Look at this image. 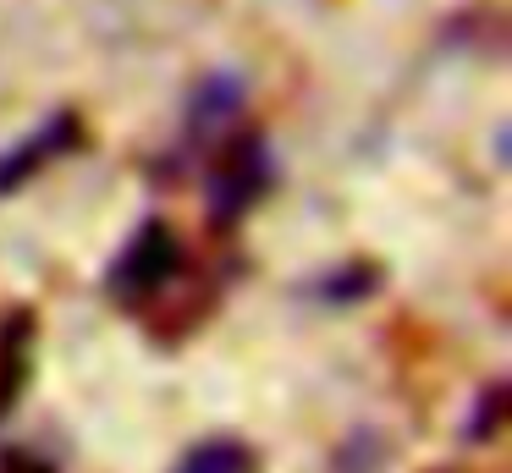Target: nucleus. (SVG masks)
<instances>
[{
  "label": "nucleus",
  "mask_w": 512,
  "mask_h": 473,
  "mask_svg": "<svg viewBox=\"0 0 512 473\" xmlns=\"http://www.w3.org/2000/svg\"><path fill=\"white\" fill-rule=\"evenodd\" d=\"M177 264H182V242L171 237V226H144L127 242L122 259H116L111 292L122 297V303H144V297H155L160 286L177 275Z\"/></svg>",
  "instance_id": "obj_1"
},
{
  "label": "nucleus",
  "mask_w": 512,
  "mask_h": 473,
  "mask_svg": "<svg viewBox=\"0 0 512 473\" xmlns=\"http://www.w3.org/2000/svg\"><path fill=\"white\" fill-rule=\"evenodd\" d=\"M171 473H259V457L243 446V440L215 435V440H199Z\"/></svg>",
  "instance_id": "obj_2"
}]
</instances>
